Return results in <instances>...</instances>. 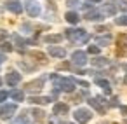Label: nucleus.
I'll list each match as a JSON object with an SVG mask.
<instances>
[{"instance_id": "1", "label": "nucleus", "mask_w": 127, "mask_h": 124, "mask_svg": "<svg viewBox=\"0 0 127 124\" xmlns=\"http://www.w3.org/2000/svg\"><path fill=\"white\" fill-rule=\"evenodd\" d=\"M75 117H77V121H80V122H87V121L91 119V114H89L87 110H78V112L75 114Z\"/></svg>"}, {"instance_id": "7", "label": "nucleus", "mask_w": 127, "mask_h": 124, "mask_svg": "<svg viewBox=\"0 0 127 124\" xmlns=\"http://www.w3.org/2000/svg\"><path fill=\"white\" fill-rule=\"evenodd\" d=\"M66 19H68L70 23H77V21H78V16H77L75 12H68V14H66Z\"/></svg>"}, {"instance_id": "8", "label": "nucleus", "mask_w": 127, "mask_h": 124, "mask_svg": "<svg viewBox=\"0 0 127 124\" xmlns=\"http://www.w3.org/2000/svg\"><path fill=\"white\" fill-rule=\"evenodd\" d=\"M51 54L52 56H64V51L63 49H58V47H52L51 49Z\"/></svg>"}, {"instance_id": "3", "label": "nucleus", "mask_w": 127, "mask_h": 124, "mask_svg": "<svg viewBox=\"0 0 127 124\" xmlns=\"http://www.w3.org/2000/svg\"><path fill=\"white\" fill-rule=\"evenodd\" d=\"M73 60H75V63H78V65H84V63H85V54L78 51V53H75V54H73Z\"/></svg>"}, {"instance_id": "11", "label": "nucleus", "mask_w": 127, "mask_h": 124, "mask_svg": "<svg viewBox=\"0 0 127 124\" xmlns=\"http://www.w3.org/2000/svg\"><path fill=\"white\" fill-rule=\"evenodd\" d=\"M33 58H38V60H45V54L44 53H38V51H33V53H30Z\"/></svg>"}, {"instance_id": "19", "label": "nucleus", "mask_w": 127, "mask_h": 124, "mask_svg": "<svg viewBox=\"0 0 127 124\" xmlns=\"http://www.w3.org/2000/svg\"><path fill=\"white\" fill-rule=\"evenodd\" d=\"M5 37V32H2V33H0V39H4Z\"/></svg>"}, {"instance_id": "15", "label": "nucleus", "mask_w": 127, "mask_h": 124, "mask_svg": "<svg viewBox=\"0 0 127 124\" xmlns=\"http://www.w3.org/2000/svg\"><path fill=\"white\" fill-rule=\"evenodd\" d=\"M35 115H37V119H38V121H42V119H44V114H42L40 110H37V112H35Z\"/></svg>"}, {"instance_id": "4", "label": "nucleus", "mask_w": 127, "mask_h": 124, "mask_svg": "<svg viewBox=\"0 0 127 124\" xmlns=\"http://www.w3.org/2000/svg\"><path fill=\"white\" fill-rule=\"evenodd\" d=\"M42 86H44V82H42V80H35V82H30L26 87H28L30 91H38Z\"/></svg>"}, {"instance_id": "14", "label": "nucleus", "mask_w": 127, "mask_h": 124, "mask_svg": "<svg viewBox=\"0 0 127 124\" xmlns=\"http://www.w3.org/2000/svg\"><path fill=\"white\" fill-rule=\"evenodd\" d=\"M12 96H14V100H23V93H19V91H14Z\"/></svg>"}, {"instance_id": "17", "label": "nucleus", "mask_w": 127, "mask_h": 124, "mask_svg": "<svg viewBox=\"0 0 127 124\" xmlns=\"http://www.w3.org/2000/svg\"><path fill=\"white\" fill-rule=\"evenodd\" d=\"M7 98V93H4V91H0V101H4Z\"/></svg>"}, {"instance_id": "6", "label": "nucleus", "mask_w": 127, "mask_h": 124, "mask_svg": "<svg viewBox=\"0 0 127 124\" xmlns=\"http://www.w3.org/2000/svg\"><path fill=\"white\" fill-rule=\"evenodd\" d=\"M7 7H9L12 12H21V5H19V4H16V2H9V4H7Z\"/></svg>"}, {"instance_id": "2", "label": "nucleus", "mask_w": 127, "mask_h": 124, "mask_svg": "<svg viewBox=\"0 0 127 124\" xmlns=\"http://www.w3.org/2000/svg\"><path fill=\"white\" fill-rule=\"evenodd\" d=\"M14 110H16V107H14V105H9V107H4L2 110H0V115H2L4 119H7V117H11V115L14 114Z\"/></svg>"}, {"instance_id": "5", "label": "nucleus", "mask_w": 127, "mask_h": 124, "mask_svg": "<svg viewBox=\"0 0 127 124\" xmlns=\"http://www.w3.org/2000/svg\"><path fill=\"white\" fill-rule=\"evenodd\" d=\"M18 80H19V75H18V73H9V75H7V82H9L11 86H14Z\"/></svg>"}, {"instance_id": "12", "label": "nucleus", "mask_w": 127, "mask_h": 124, "mask_svg": "<svg viewBox=\"0 0 127 124\" xmlns=\"http://www.w3.org/2000/svg\"><path fill=\"white\" fill-rule=\"evenodd\" d=\"M63 86H64L66 91H71V89H73V82H71V80H63Z\"/></svg>"}, {"instance_id": "22", "label": "nucleus", "mask_w": 127, "mask_h": 124, "mask_svg": "<svg viewBox=\"0 0 127 124\" xmlns=\"http://www.w3.org/2000/svg\"><path fill=\"white\" fill-rule=\"evenodd\" d=\"M0 82H2V80H0Z\"/></svg>"}, {"instance_id": "18", "label": "nucleus", "mask_w": 127, "mask_h": 124, "mask_svg": "<svg viewBox=\"0 0 127 124\" xmlns=\"http://www.w3.org/2000/svg\"><path fill=\"white\" fill-rule=\"evenodd\" d=\"M89 51H91V53H97L99 49H97V47H89Z\"/></svg>"}, {"instance_id": "10", "label": "nucleus", "mask_w": 127, "mask_h": 124, "mask_svg": "<svg viewBox=\"0 0 127 124\" xmlns=\"http://www.w3.org/2000/svg\"><path fill=\"white\" fill-rule=\"evenodd\" d=\"M47 42H59L61 40V35H51V37H45Z\"/></svg>"}, {"instance_id": "16", "label": "nucleus", "mask_w": 127, "mask_h": 124, "mask_svg": "<svg viewBox=\"0 0 127 124\" xmlns=\"http://www.w3.org/2000/svg\"><path fill=\"white\" fill-rule=\"evenodd\" d=\"M117 23L118 25H127V18H120V19H117Z\"/></svg>"}, {"instance_id": "20", "label": "nucleus", "mask_w": 127, "mask_h": 124, "mask_svg": "<svg viewBox=\"0 0 127 124\" xmlns=\"http://www.w3.org/2000/svg\"><path fill=\"white\" fill-rule=\"evenodd\" d=\"M2 60H4V58H2V56H0V61H2Z\"/></svg>"}, {"instance_id": "21", "label": "nucleus", "mask_w": 127, "mask_h": 124, "mask_svg": "<svg viewBox=\"0 0 127 124\" xmlns=\"http://www.w3.org/2000/svg\"><path fill=\"white\" fill-rule=\"evenodd\" d=\"M96 2H97V0H96Z\"/></svg>"}, {"instance_id": "13", "label": "nucleus", "mask_w": 127, "mask_h": 124, "mask_svg": "<svg viewBox=\"0 0 127 124\" xmlns=\"http://www.w3.org/2000/svg\"><path fill=\"white\" fill-rule=\"evenodd\" d=\"M32 101H33V103H47L49 100H47V98H33Z\"/></svg>"}, {"instance_id": "9", "label": "nucleus", "mask_w": 127, "mask_h": 124, "mask_svg": "<svg viewBox=\"0 0 127 124\" xmlns=\"http://www.w3.org/2000/svg\"><path fill=\"white\" fill-rule=\"evenodd\" d=\"M66 110H68V107H66V105H56V108H54V112H56V114H64Z\"/></svg>"}]
</instances>
